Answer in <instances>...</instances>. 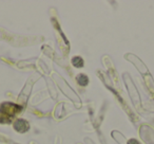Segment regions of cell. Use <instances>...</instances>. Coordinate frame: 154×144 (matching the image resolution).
Wrapping results in <instances>:
<instances>
[{
	"instance_id": "cell-1",
	"label": "cell",
	"mask_w": 154,
	"mask_h": 144,
	"mask_svg": "<svg viewBox=\"0 0 154 144\" xmlns=\"http://www.w3.org/2000/svg\"><path fill=\"white\" fill-rule=\"evenodd\" d=\"M19 111L20 106L15 105L13 103H3L2 105L0 106V122H9Z\"/></svg>"
},
{
	"instance_id": "cell-2",
	"label": "cell",
	"mask_w": 154,
	"mask_h": 144,
	"mask_svg": "<svg viewBox=\"0 0 154 144\" xmlns=\"http://www.w3.org/2000/svg\"><path fill=\"white\" fill-rule=\"evenodd\" d=\"M22 126H23L24 128L28 129V128H29L28 122H26V121H24V120H18V121H16L15 125H14V127H15L16 130L20 131V133H22V128H21Z\"/></svg>"
},
{
	"instance_id": "cell-3",
	"label": "cell",
	"mask_w": 154,
	"mask_h": 144,
	"mask_svg": "<svg viewBox=\"0 0 154 144\" xmlns=\"http://www.w3.org/2000/svg\"><path fill=\"white\" fill-rule=\"evenodd\" d=\"M77 81H78V83H79L82 86H86L89 82V78H88V76H86L85 74H80V75H78V78H77Z\"/></svg>"
},
{
	"instance_id": "cell-4",
	"label": "cell",
	"mask_w": 154,
	"mask_h": 144,
	"mask_svg": "<svg viewBox=\"0 0 154 144\" xmlns=\"http://www.w3.org/2000/svg\"><path fill=\"white\" fill-rule=\"evenodd\" d=\"M73 65H74L75 67H82L84 66V60H82V58H80L79 56H77V57H74L72 60Z\"/></svg>"
}]
</instances>
